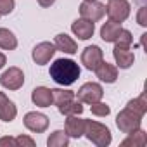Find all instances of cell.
Returning a JSON list of instances; mask_svg holds the SVG:
<instances>
[{"instance_id": "obj_13", "label": "cell", "mask_w": 147, "mask_h": 147, "mask_svg": "<svg viewBox=\"0 0 147 147\" xmlns=\"http://www.w3.org/2000/svg\"><path fill=\"white\" fill-rule=\"evenodd\" d=\"M54 45H55L57 50H61V52H64V54H69V55H73V54L78 52V43H76V40L73 38V36H69L67 33H59V35H55Z\"/></svg>"}, {"instance_id": "obj_14", "label": "cell", "mask_w": 147, "mask_h": 147, "mask_svg": "<svg viewBox=\"0 0 147 147\" xmlns=\"http://www.w3.org/2000/svg\"><path fill=\"white\" fill-rule=\"evenodd\" d=\"M113 57L116 62V67L119 69H128L133 66L135 62V55L130 49H121V47H114L113 49Z\"/></svg>"}, {"instance_id": "obj_21", "label": "cell", "mask_w": 147, "mask_h": 147, "mask_svg": "<svg viewBox=\"0 0 147 147\" xmlns=\"http://www.w3.org/2000/svg\"><path fill=\"white\" fill-rule=\"evenodd\" d=\"M47 145L49 147H67L69 145V137L64 130H55L49 135Z\"/></svg>"}, {"instance_id": "obj_26", "label": "cell", "mask_w": 147, "mask_h": 147, "mask_svg": "<svg viewBox=\"0 0 147 147\" xmlns=\"http://www.w3.org/2000/svg\"><path fill=\"white\" fill-rule=\"evenodd\" d=\"M90 111H92V114H94V116L106 118V116H109V113H111V107H109L106 102L99 100V102H94V104H90Z\"/></svg>"}, {"instance_id": "obj_19", "label": "cell", "mask_w": 147, "mask_h": 147, "mask_svg": "<svg viewBox=\"0 0 147 147\" xmlns=\"http://www.w3.org/2000/svg\"><path fill=\"white\" fill-rule=\"evenodd\" d=\"M16 47H18L16 35L7 28H0V49L2 50H14Z\"/></svg>"}, {"instance_id": "obj_6", "label": "cell", "mask_w": 147, "mask_h": 147, "mask_svg": "<svg viewBox=\"0 0 147 147\" xmlns=\"http://www.w3.org/2000/svg\"><path fill=\"white\" fill-rule=\"evenodd\" d=\"M0 85L7 90H19L24 85V73L23 69H19L18 66H12L9 69H5L0 76Z\"/></svg>"}, {"instance_id": "obj_4", "label": "cell", "mask_w": 147, "mask_h": 147, "mask_svg": "<svg viewBox=\"0 0 147 147\" xmlns=\"http://www.w3.org/2000/svg\"><path fill=\"white\" fill-rule=\"evenodd\" d=\"M142 118H144V116H140V114L133 113L131 109L125 107V109L119 111L118 116H116V126L119 128V131L130 133V131H133V130H137V128L142 126Z\"/></svg>"}, {"instance_id": "obj_27", "label": "cell", "mask_w": 147, "mask_h": 147, "mask_svg": "<svg viewBox=\"0 0 147 147\" xmlns=\"http://www.w3.org/2000/svg\"><path fill=\"white\" fill-rule=\"evenodd\" d=\"M16 7V0H0V16H9Z\"/></svg>"}, {"instance_id": "obj_12", "label": "cell", "mask_w": 147, "mask_h": 147, "mask_svg": "<svg viewBox=\"0 0 147 147\" xmlns=\"http://www.w3.org/2000/svg\"><path fill=\"white\" fill-rule=\"evenodd\" d=\"M66 126H64V131L67 133L69 138H80L83 137V131H85V119L80 118V114H75V116H66Z\"/></svg>"}, {"instance_id": "obj_11", "label": "cell", "mask_w": 147, "mask_h": 147, "mask_svg": "<svg viewBox=\"0 0 147 147\" xmlns=\"http://www.w3.org/2000/svg\"><path fill=\"white\" fill-rule=\"evenodd\" d=\"M71 31H73L75 36H78V40H90L94 36V31H95V23L80 18L76 21H73Z\"/></svg>"}, {"instance_id": "obj_33", "label": "cell", "mask_w": 147, "mask_h": 147, "mask_svg": "<svg viewBox=\"0 0 147 147\" xmlns=\"http://www.w3.org/2000/svg\"><path fill=\"white\" fill-rule=\"evenodd\" d=\"M5 99H7V95H5L4 92H0V104H2V102H4Z\"/></svg>"}, {"instance_id": "obj_30", "label": "cell", "mask_w": 147, "mask_h": 147, "mask_svg": "<svg viewBox=\"0 0 147 147\" xmlns=\"http://www.w3.org/2000/svg\"><path fill=\"white\" fill-rule=\"evenodd\" d=\"M2 145L18 147V145H16V138H12V137H2V138H0V147H2Z\"/></svg>"}, {"instance_id": "obj_31", "label": "cell", "mask_w": 147, "mask_h": 147, "mask_svg": "<svg viewBox=\"0 0 147 147\" xmlns=\"http://www.w3.org/2000/svg\"><path fill=\"white\" fill-rule=\"evenodd\" d=\"M55 4V0H38V5L40 7H50Z\"/></svg>"}, {"instance_id": "obj_29", "label": "cell", "mask_w": 147, "mask_h": 147, "mask_svg": "<svg viewBox=\"0 0 147 147\" xmlns=\"http://www.w3.org/2000/svg\"><path fill=\"white\" fill-rule=\"evenodd\" d=\"M137 23H138L142 28L147 26V9H145V7H140V9H138V12H137Z\"/></svg>"}, {"instance_id": "obj_20", "label": "cell", "mask_w": 147, "mask_h": 147, "mask_svg": "<svg viewBox=\"0 0 147 147\" xmlns=\"http://www.w3.org/2000/svg\"><path fill=\"white\" fill-rule=\"evenodd\" d=\"M50 90H52V104H55L57 107L62 106V104H66V102H69V100H73V99L76 97L75 92L67 90V88H50Z\"/></svg>"}, {"instance_id": "obj_24", "label": "cell", "mask_w": 147, "mask_h": 147, "mask_svg": "<svg viewBox=\"0 0 147 147\" xmlns=\"http://www.w3.org/2000/svg\"><path fill=\"white\" fill-rule=\"evenodd\" d=\"M126 107H128V109H131L133 113H137V114L144 116V114L147 113V99H145V94H142V95H138V97H135V99L128 100Z\"/></svg>"}, {"instance_id": "obj_10", "label": "cell", "mask_w": 147, "mask_h": 147, "mask_svg": "<svg viewBox=\"0 0 147 147\" xmlns=\"http://www.w3.org/2000/svg\"><path fill=\"white\" fill-rule=\"evenodd\" d=\"M23 123L24 126L33 131V133H43L47 128H49V118L43 114V113H38V111H30L24 114L23 118Z\"/></svg>"}, {"instance_id": "obj_22", "label": "cell", "mask_w": 147, "mask_h": 147, "mask_svg": "<svg viewBox=\"0 0 147 147\" xmlns=\"http://www.w3.org/2000/svg\"><path fill=\"white\" fill-rule=\"evenodd\" d=\"M126 135L128 137L121 142V145H145V142H147V133L142 130V126L126 133Z\"/></svg>"}, {"instance_id": "obj_2", "label": "cell", "mask_w": 147, "mask_h": 147, "mask_svg": "<svg viewBox=\"0 0 147 147\" xmlns=\"http://www.w3.org/2000/svg\"><path fill=\"white\" fill-rule=\"evenodd\" d=\"M83 135L97 147H107L113 142L111 130L104 123H99L95 119H85V131H83Z\"/></svg>"}, {"instance_id": "obj_9", "label": "cell", "mask_w": 147, "mask_h": 147, "mask_svg": "<svg viewBox=\"0 0 147 147\" xmlns=\"http://www.w3.org/2000/svg\"><path fill=\"white\" fill-rule=\"evenodd\" d=\"M55 52H57V49H55L54 43H50V42H40V43H36L33 47L31 59L38 66H45V64L50 62V59L55 55Z\"/></svg>"}, {"instance_id": "obj_16", "label": "cell", "mask_w": 147, "mask_h": 147, "mask_svg": "<svg viewBox=\"0 0 147 147\" xmlns=\"http://www.w3.org/2000/svg\"><path fill=\"white\" fill-rule=\"evenodd\" d=\"M31 102L38 107H50L52 106V90L49 87H36L31 92Z\"/></svg>"}, {"instance_id": "obj_8", "label": "cell", "mask_w": 147, "mask_h": 147, "mask_svg": "<svg viewBox=\"0 0 147 147\" xmlns=\"http://www.w3.org/2000/svg\"><path fill=\"white\" fill-rule=\"evenodd\" d=\"M106 16V4H100L99 0H92V2H82L80 5V18L88 19L92 23L100 21Z\"/></svg>"}, {"instance_id": "obj_7", "label": "cell", "mask_w": 147, "mask_h": 147, "mask_svg": "<svg viewBox=\"0 0 147 147\" xmlns=\"http://www.w3.org/2000/svg\"><path fill=\"white\" fill-rule=\"evenodd\" d=\"M80 61L88 71H95L99 67V64L104 61V52L99 45H88L82 50Z\"/></svg>"}, {"instance_id": "obj_28", "label": "cell", "mask_w": 147, "mask_h": 147, "mask_svg": "<svg viewBox=\"0 0 147 147\" xmlns=\"http://www.w3.org/2000/svg\"><path fill=\"white\" fill-rule=\"evenodd\" d=\"M16 145L18 147H24V145H28V147H33L35 145V140L31 138V137H28V135H18L16 137Z\"/></svg>"}, {"instance_id": "obj_18", "label": "cell", "mask_w": 147, "mask_h": 147, "mask_svg": "<svg viewBox=\"0 0 147 147\" xmlns=\"http://www.w3.org/2000/svg\"><path fill=\"white\" fill-rule=\"evenodd\" d=\"M16 116H18V107H16V104H14L12 100H9V97H7L2 104H0V119L5 121V123H11V121L16 119Z\"/></svg>"}, {"instance_id": "obj_32", "label": "cell", "mask_w": 147, "mask_h": 147, "mask_svg": "<svg viewBox=\"0 0 147 147\" xmlns=\"http://www.w3.org/2000/svg\"><path fill=\"white\" fill-rule=\"evenodd\" d=\"M5 62H7V57H5V54H2V52H0V69H2V67L5 66Z\"/></svg>"}, {"instance_id": "obj_34", "label": "cell", "mask_w": 147, "mask_h": 147, "mask_svg": "<svg viewBox=\"0 0 147 147\" xmlns=\"http://www.w3.org/2000/svg\"><path fill=\"white\" fill-rule=\"evenodd\" d=\"M83 2H92V0H83Z\"/></svg>"}, {"instance_id": "obj_23", "label": "cell", "mask_w": 147, "mask_h": 147, "mask_svg": "<svg viewBox=\"0 0 147 147\" xmlns=\"http://www.w3.org/2000/svg\"><path fill=\"white\" fill-rule=\"evenodd\" d=\"M57 109H59V113H61V114H64V116L82 114V113H83V102H80V100L75 97L73 100H69V102H66V104L59 106Z\"/></svg>"}, {"instance_id": "obj_1", "label": "cell", "mask_w": 147, "mask_h": 147, "mask_svg": "<svg viewBox=\"0 0 147 147\" xmlns=\"http://www.w3.org/2000/svg\"><path fill=\"white\" fill-rule=\"evenodd\" d=\"M80 64L75 62L73 59H66V57H61V59H55L52 64H50V69H49V75L50 78L61 85V87H69L73 85L78 78H80Z\"/></svg>"}, {"instance_id": "obj_15", "label": "cell", "mask_w": 147, "mask_h": 147, "mask_svg": "<svg viewBox=\"0 0 147 147\" xmlns=\"http://www.w3.org/2000/svg\"><path fill=\"white\" fill-rule=\"evenodd\" d=\"M94 73L97 75V78L100 82H104V83H114L118 80V67L114 64L106 62V61H102Z\"/></svg>"}, {"instance_id": "obj_17", "label": "cell", "mask_w": 147, "mask_h": 147, "mask_svg": "<svg viewBox=\"0 0 147 147\" xmlns=\"http://www.w3.org/2000/svg\"><path fill=\"white\" fill-rule=\"evenodd\" d=\"M121 23H114V21H107V23H104L102 24V28H100V38L106 42V43H113L114 40H116V36H118V33L121 31Z\"/></svg>"}, {"instance_id": "obj_3", "label": "cell", "mask_w": 147, "mask_h": 147, "mask_svg": "<svg viewBox=\"0 0 147 147\" xmlns=\"http://www.w3.org/2000/svg\"><path fill=\"white\" fill-rule=\"evenodd\" d=\"M75 95H76L78 100L83 102V104H94V102L102 100V97H104V88H102V85L97 83V82H87V83H83V85L78 88V92H76Z\"/></svg>"}, {"instance_id": "obj_5", "label": "cell", "mask_w": 147, "mask_h": 147, "mask_svg": "<svg viewBox=\"0 0 147 147\" xmlns=\"http://www.w3.org/2000/svg\"><path fill=\"white\" fill-rule=\"evenodd\" d=\"M131 5L128 0H109L106 4V14L114 23H125L130 16Z\"/></svg>"}, {"instance_id": "obj_25", "label": "cell", "mask_w": 147, "mask_h": 147, "mask_svg": "<svg viewBox=\"0 0 147 147\" xmlns=\"http://www.w3.org/2000/svg\"><path fill=\"white\" fill-rule=\"evenodd\" d=\"M113 43H114V47L130 49V47H131V43H133V35H131V31H130V30L121 28V31L118 33V36H116V40H114Z\"/></svg>"}]
</instances>
